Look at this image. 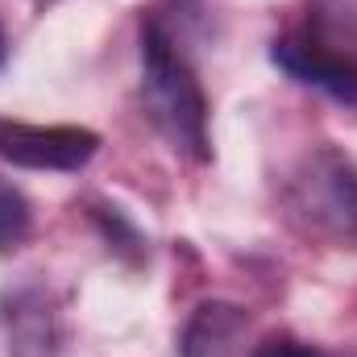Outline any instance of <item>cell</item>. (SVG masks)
Segmentation results:
<instances>
[{
	"mask_svg": "<svg viewBox=\"0 0 357 357\" xmlns=\"http://www.w3.org/2000/svg\"><path fill=\"white\" fill-rule=\"evenodd\" d=\"M316 33L357 50V0H312Z\"/></svg>",
	"mask_w": 357,
	"mask_h": 357,
	"instance_id": "ba28073f",
	"label": "cell"
},
{
	"mask_svg": "<svg viewBox=\"0 0 357 357\" xmlns=\"http://www.w3.org/2000/svg\"><path fill=\"white\" fill-rule=\"evenodd\" d=\"M100 154V133L84 125H25L0 121V162L21 171H63L75 175Z\"/></svg>",
	"mask_w": 357,
	"mask_h": 357,
	"instance_id": "3957f363",
	"label": "cell"
},
{
	"mask_svg": "<svg viewBox=\"0 0 357 357\" xmlns=\"http://www.w3.org/2000/svg\"><path fill=\"white\" fill-rule=\"evenodd\" d=\"M270 59L295 84L324 91L345 108H357V50L328 42L320 33H282L274 38Z\"/></svg>",
	"mask_w": 357,
	"mask_h": 357,
	"instance_id": "277c9868",
	"label": "cell"
},
{
	"mask_svg": "<svg viewBox=\"0 0 357 357\" xmlns=\"http://www.w3.org/2000/svg\"><path fill=\"white\" fill-rule=\"evenodd\" d=\"M254 357H333L328 349H320V345H307V341H299V337H266Z\"/></svg>",
	"mask_w": 357,
	"mask_h": 357,
	"instance_id": "9c48e42d",
	"label": "cell"
},
{
	"mask_svg": "<svg viewBox=\"0 0 357 357\" xmlns=\"http://www.w3.org/2000/svg\"><path fill=\"white\" fill-rule=\"evenodd\" d=\"M278 208L287 225L337 250L357 245V162L337 146H312L278 178Z\"/></svg>",
	"mask_w": 357,
	"mask_h": 357,
	"instance_id": "7a4b0ae2",
	"label": "cell"
},
{
	"mask_svg": "<svg viewBox=\"0 0 357 357\" xmlns=\"http://www.w3.org/2000/svg\"><path fill=\"white\" fill-rule=\"evenodd\" d=\"M4 59H8V38H4V25H0V67H4Z\"/></svg>",
	"mask_w": 357,
	"mask_h": 357,
	"instance_id": "30bf717a",
	"label": "cell"
},
{
	"mask_svg": "<svg viewBox=\"0 0 357 357\" xmlns=\"http://www.w3.org/2000/svg\"><path fill=\"white\" fill-rule=\"evenodd\" d=\"M29 229H33V208H29L25 191L0 175V254L21 250L29 241Z\"/></svg>",
	"mask_w": 357,
	"mask_h": 357,
	"instance_id": "52a82bcc",
	"label": "cell"
},
{
	"mask_svg": "<svg viewBox=\"0 0 357 357\" xmlns=\"http://www.w3.org/2000/svg\"><path fill=\"white\" fill-rule=\"evenodd\" d=\"M142 96L150 108V121L171 142V150L208 162L212 158V133H208V96L199 88V75L191 59L183 54L175 33L162 25L158 13L142 17Z\"/></svg>",
	"mask_w": 357,
	"mask_h": 357,
	"instance_id": "6da1fadb",
	"label": "cell"
},
{
	"mask_svg": "<svg viewBox=\"0 0 357 357\" xmlns=\"http://www.w3.org/2000/svg\"><path fill=\"white\" fill-rule=\"evenodd\" d=\"M245 324H250V316L237 303L208 299L187 316V324L178 333V357H229L237 337L245 333Z\"/></svg>",
	"mask_w": 357,
	"mask_h": 357,
	"instance_id": "5b68a950",
	"label": "cell"
},
{
	"mask_svg": "<svg viewBox=\"0 0 357 357\" xmlns=\"http://www.w3.org/2000/svg\"><path fill=\"white\" fill-rule=\"evenodd\" d=\"M4 324H8V357H59L54 316L42 295H33V291L8 295Z\"/></svg>",
	"mask_w": 357,
	"mask_h": 357,
	"instance_id": "8992f818",
	"label": "cell"
}]
</instances>
